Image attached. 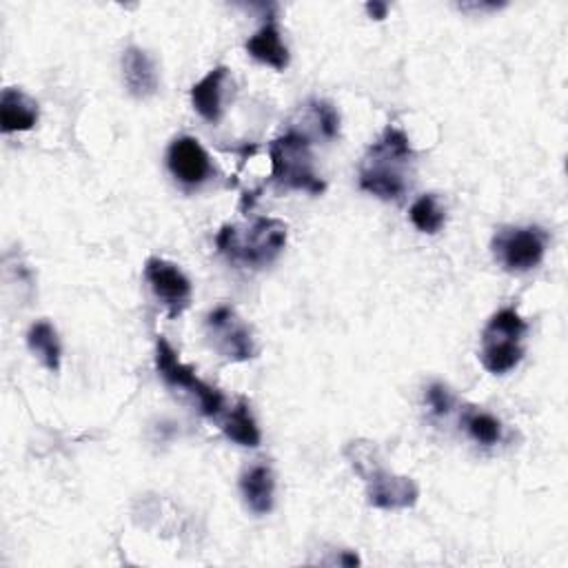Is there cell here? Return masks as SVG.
Instances as JSON below:
<instances>
[{"label":"cell","mask_w":568,"mask_h":568,"mask_svg":"<svg viewBox=\"0 0 568 568\" xmlns=\"http://www.w3.org/2000/svg\"><path fill=\"white\" fill-rule=\"evenodd\" d=\"M144 280L171 320L180 318L192 304L194 287L178 265L162 258H149L144 262Z\"/></svg>","instance_id":"obj_9"},{"label":"cell","mask_w":568,"mask_h":568,"mask_svg":"<svg viewBox=\"0 0 568 568\" xmlns=\"http://www.w3.org/2000/svg\"><path fill=\"white\" fill-rule=\"evenodd\" d=\"M167 167L184 186H201L214 175L212 156L194 136H180L169 144Z\"/></svg>","instance_id":"obj_10"},{"label":"cell","mask_w":568,"mask_h":568,"mask_svg":"<svg viewBox=\"0 0 568 568\" xmlns=\"http://www.w3.org/2000/svg\"><path fill=\"white\" fill-rule=\"evenodd\" d=\"M309 105L313 109V116H315V122H318L322 136L326 140L337 138V133H340V114L335 111V107L331 103H326V100H311Z\"/></svg>","instance_id":"obj_20"},{"label":"cell","mask_w":568,"mask_h":568,"mask_svg":"<svg viewBox=\"0 0 568 568\" xmlns=\"http://www.w3.org/2000/svg\"><path fill=\"white\" fill-rule=\"evenodd\" d=\"M364 10H366V14H368L373 21H385L387 14H389V6H387V3H366Z\"/></svg>","instance_id":"obj_22"},{"label":"cell","mask_w":568,"mask_h":568,"mask_svg":"<svg viewBox=\"0 0 568 568\" xmlns=\"http://www.w3.org/2000/svg\"><path fill=\"white\" fill-rule=\"evenodd\" d=\"M39 122V103L23 89L8 87L0 94V129L3 133L30 131Z\"/></svg>","instance_id":"obj_14"},{"label":"cell","mask_w":568,"mask_h":568,"mask_svg":"<svg viewBox=\"0 0 568 568\" xmlns=\"http://www.w3.org/2000/svg\"><path fill=\"white\" fill-rule=\"evenodd\" d=\"M287 238V223L278 218H256L245 227L225 225L216 236V247L234 265L265 269L285 251Z\"/></svg>","instance_id":"obj_3"},{"label":"cell","mask_w":568,"mask_h":568,"mask_svg":"<svg viewBox=\"0 0 568 568\" xmlns=\"http://www.w3.org/2000/svg\"><path fill=\"white\" fill-rule=\"evenodd\" d=\"M409 218L414 223V227L420 232V234H429V236H436L444 223H447V214H444V207L438 203V199L433 194H425L420 196L411 210H409Z\"/></svg>","instance_id":"obj_19"},{"label":"cell","mask_w":568,"mask_h":568,"mask_svg":"<svg viewBox=\"0 0 568 568\" xmlns=\"http://www.w3.org/2000/svg\"><path fill=\"white\" fill-rule=\"evenodd\" d=\"M344 456L351 462L353 471L364 480L366 502L373 508L405 511L418 504L420 489L416 480L407 475H396L394 471L385 469L371 442H364V440L349 442L344 449Z\"/></svg>","instance_id":"obj_2"},{"label":"cell","mask_w":568,"mask_h":568,"mask_svg":"<svg viewBox=\"0 0 568 568\" xmlns=\"http://www.w3.org/2000/svg\"><path fill=\"white\" fill-rule=\"evenodd\" d=\"M156 368H158V375L162 377L167 387L178 389L186 396H192L203 416L218 418V416L225 414V407H227L225 396L216 387L203 383L201 377L196 375L194 366L184 364L178 357L175 349L169 344V340L162 337V335L156 340Z\"/></svg>","instance_id":"obj_6"},{"label":"cell","mask_w":568,"mask_h":568,"mask_svg":"<svg viewBox=\"0 0 568 568\" xmlns=\"http://www.w3.org/2000/svg\"><path fill=\"white\" fill-rule=\"evenodd\" d=\"M28 346L47 371H52V373L61 371L63 344H61L58 331L52 322H47V320L34 322L28 331Z\"/></svg>","instance_id":"obj_17"},{"label":"cell","mask_w":568,"mask_h":568,"mask_svg":"<svg viewBox=\"0 0 568 568\" xmlns=\"http://www.w3.org/2000/svg\"><path fill=\"white\" fill-rule=\"evenodd\" d=\"M526 333L528 322L513 307L500 309L482 331V366L493 375H504L513 371L524 360Z\"/></svg>","instance_id":"obj_5"},{"label":"cell","mask_w":568,"mask_h":568,"mask_svg":"<svg viewBox=\"0 0 568 568\" xmlns=\"http://www.w3.org/2000/svg\"><path fill=\"white\" fill-rule=\"evenodd\" d=\"M205 331L212 346L229 362H247L258 355V344L251 326L229 304L210 311Z\"/></svg>","instance_id":"obj_8"},{"label":"cell","mask_w":568,"mask_h":568,"mask_svg":"<svg viewBox=\"0 0 568 568\" xmlns=\"http://www.w3.org/2000/svg\"><path fill=\"white\" fill-rule=\"evenodd\" d=\"M240 495L256 515H267L276 504V473L269 464L256 462L240 475Z\"/></svg>","instance_id":"obj_11"},{"label":"cell","mask_w":568,"mask_h":568,"mask_svg":"<svg viewBox=\"0 0 568 568\" xmlns=\"http://www.w3.org/2000/svg\"><path fill=\"white\" fill-rule=\"evenodd\" d=\"M453 403H456V398H453V394H451V389L447 385L433 383L427 389V405L431 407L433 416H438V418L449 416L451 409H453Z\"/></svg>","instance_id":"obj_21"},{"label":"cell","mask_w":568,"mask_h":568,"mask_svg":"<svg viewBox=\"0 0 568 568\" xmlns=\"http://www.w3.org/2000/svg\"><path fill=\"white\" fill-rule=\"evenodd\" d=\"M221 429L223 433L240 444V447H247V449H256L260 447L262 442V433H260V427L251 414V407H249V400L247 398H238L234 409H229L221 422Z\"/></svg>","instance_id":"obj_16"},{"label":"cell","mask_w":568,"mask_h":568,"mask_svg":"<svg viewBox=\"0 0 568 568\" xmlns=\"http://www.w3.org/2000/svg\"><path fill=\"white\" fill-rule=\"evenodd\" d=\"M245 50L254 61H258L262 65H269L276 72H285L289 67V61H291L289 47L285 45L280 28H278L274 17H269V21L247 41Z\"/></svg>","instance_id":"obj_15"},{"label":"cell","mask_w":568,"mask_h":568,"mask_svg":"<svg viewBox=\"0 0 568 568\" xmlns=\"http://www.w3.org/2000/svg\"><path fill=\"white\" fill-rule=\"evenodd\" d=\"M122 76H125V85H127V92L133 96V98H149L158 92V72H156V63L151 61V56L131 45L122 52Z\"/></svg>","instance_id":"obj_12"},{"label":"cell","mask_w":568,"mask_h":568,"mask_svg":"<svg viewBox=\"0 0 568 568\" xmlns=\"http://www.w3.org/2000/svg\"><path fill=\"white\" fill-rule=\"evenodd\" d=\"M229 81V69L225 65L212 69L201 83L192 87L194 109L212 125H218L225 116V85Z\"/></svg>","instance_id":"obj_13"},{"label":"cell","mask_w":568,"mask_h":568,"mask_svg":"<svg viewBox=\"0 0 568 568\" xmlns=\"http://www.w3.org/2000/svg\"><path fill=\"white\" fill-rule=\"evenodd\" d=\"M416 160L409 136L389 125L377 138L360 164V186L381 201H398L405 196L409 164Z\"/></svg>","instance_id":"obj_1"},{"label":"cell","mask_w":568,"mask_h":568,"mask_svg":"<svg viewBox=\"0 0 568 568\" xmlns=\"http://www.w3.org/2000/svg\"><path fill=\"white\" fill-rule=\"evenodd\" d=\"M271 180L285 189L320 196L326 184L318 178L313 167L311 140L307 133L287 131L269 144Z\"/></svg>","instance_id":"obj_4"},{"label":"cell","mask_w":568,"mask_h":568,"mask_svg":"<svg viewBox=\"0 0 568 568\" xmlns=\"http://www.w3.org/2000/svg\"><path fill=\"white\" fill-rule=\"evenodd\" d=\"M462 425L467 433L482 447H495L502 440V422L493 414L478 407H469L462 414Z\"/></svg>","instance_id":"obj_18"},{"label":"cell","mask_w":568,"mask_h":568,"mask_svg":"<svg viewBox=\"0 0 568 568\" xmlns=\"http://www.w3.org/2000/svg\"><path fill=\"white\" fill-rule=\"evenodd\" d=\"M548 234L537 227H500L493 236L491 251L495 262L508 274H526L542 265L548 249Z\"/></svg>","instance_id":"obj_7"}]
</instances>
